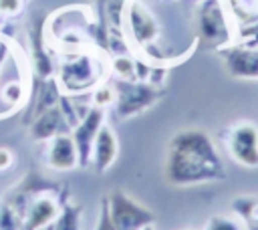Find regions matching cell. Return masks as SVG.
I'll return each instance as SVG.
<instances>
[{
	"instance_id": "6da1fadb",
	"label": "cell",
	"mask_w": 258,
	"mask_h": 230,
	"mask_svg": "<svg viewBox=\"0 0 258 230\" xmlns=\"http://www.w3.org/2000/svg\"><path fill=\"white\" fill-rule=\"evenodd\" d=\"M224 178V163L206 131L181 129L169 139L165 155V180L169 184L191 186Z\"/></svg>"
},
{
	"instance_id": "484cf974",
	"label": "cell",
	"mask_w": 258,
	"mask_h": 230,
	"mask_svg": "<svg viewBox=\"0 0 258 230\" xmlns=\"http://www.w3.org/2000/svg\"><path fill=\"white\" fill-rule=\"evenodd\" d=\"M14 163V155L8 147H0V169H6Z\"/></svg>"
},
{
	"instance_id": "5b68a950",
	"label": "cell",
	"mask_w": 258,
	"mask_h": 230,
	"mask_svg": "<svg viewBox=\"0 0 258 230\" xmlns=\"http://www.w3.org/2000/svg\"><path fill=\"white\" fill-rule=\"evenodd\" d=\"M198 32L208 44H222L228 40V20L220 0H202L198 8Z\"/></svg>"
},
{
	"instance_id": "5bb4252c",
	"label": "cell",
	"mask_w": 258,
	"mask_h": 230,
	"mask_svg": "<svg viewBox=\"0 0 258 230\" xmlns=\"http://www.w3.org/2000/svg\"><path fill=\"white\" fill-rule=\"evenodd\" d=\"M46 163L52 169L58 171H67L79 165V157H77V147L73 141L71 133H62L50 139V147L46 153Z\"/></svg>"
},
{
	"instance_id": "7402d4cb",
	"label": "cell",
	"mask_w": 258,
	"mask_h": 230,
	"mask_svg": "<svg viewBox=\"0 0 258 230\" xmlns=\"http://www.w3.org/2000/svg\"><path fill=\"white\" fill-rule=\"evenodd\" d=\"M95 230H117L113 220H111V214H109V200L107 198L101 200V214H99V224Z\"/></svg>"
},
{
	"instance_id": "cb8c5ba5",
	"label": "cell",
	"mask_w": 258,
	"mask_h": 230,
	"mask_svg": "<svg viewBox=\"0 0 258 230\" xmlns=\"http://www.w3.org/2000/svg\"><path fill=\"white\" fill-rule=\"evenodd\" d=\"M24 0H0V14L4 16H14L22 10Z\"/></svg>"
},
{
	"instance_id": "8992f818",
	"label": "cell",
	"mask_w": 258,
	"mask_h": 230,
	"mask_svg": "<svg viewBox=\"0 0 258 230\" xmlns=\"http://www.w3.org/2000/svg\"><path fill=\"white\" fill-rule=\"evenodd\" d=\"M125 18L133 42L143 50L153 46V40L159 34V26L153 14L141 4V0H129V4L125 6Z\"/></svg>"
},
{
	"instance_id": "4fadbf2b",
	"label": "cell",
	"mask_w": 258,
	"mask_h": 230,
	"mask_svg": "<svg viewBox=\"0 0 258 230\" xmlns=\"http://www.w3.org/2000/svg\"><path fill=\"white\" fill-rule=\"evenodd\" d=\"M58 212H60V204L56 200H52L48 196L34 198L26 208L22 228L24 230H42V228H46L48 224L54 222Z\"/></svg>"
},
{
	"instance_id": "52a82bcc",
	"label": "cell",
	"mask_w": 258,
	"mask_h": 230,
	"mask_svg": "<svg viewBox=\"0 0 258 230\" xmlns=\"http://www.w3.org/2000/svg\"><path fill=\"white\" fill-rule=\"evenodd\" d=\"M105 123V109L103 107H91L89 113L73 127V141L77 147V157H79V165L87 167L91 163V151H93V143L95 137L101 129V125Z\"/></svg>"
},
{
	"instance_id": "e0dca14e",
	"label": "cell",
	"mask_w": 258,
	"mask_h": 230,
	"mask_svg": "<svg viewBox=\"0 0 258 230\" xmlns=\"http://www.w3.org/2000/svg\"><path fill=\"white\" fill-rule=\"evenodd\" d=\"M232 208L242 216L248 230H258V200L254 198H238Z\"/></svg>"
},
{
	"instance_id": "7c38bea8",
	"label": "cell",
	"mask_w": 258,
	"mask_h": 230,
	"mask_svg": "<svg viewBox=\"0 0 258 230\" xmlns=\"http://www.w3.org/2000/svg\"><path fill=\"white\" fill-rule=\"evenodd\" d=\"M117 153H119L117 135H115V131L109 125L103 123L99 133H97V137H95L93 151H91V161L95 165V171L97 174H105L115 163Z\"/></svg>"
},
{
	"instance_id": "277c9868",
	"label": "cell",
	"mask_w": 258,
	"mask_h": 230,
	"mask_svg": "<svg viewBox=\"0 0 258 230\" xmlns=\"http://www.w3.org/2000/svg\"><path fill=\"white\" fill-rule=\"evenodd\" d=\"M107 200H109V214L117 230H141L155 222V214L145 206L137 204L121 188H115Z\"/></svg>"
},
{
	"instance_id": "ac0fdd59",
	"label": "cell",
	"mask_w": 258,
	"mask_h": 230,
	"mask_svg": "<svg viewBox=\"0 0 258 230\" xmlns=\"http://www.w3.org/2000/svg\"><path fill=\"white\" fill-rule=\"evenodd\" d=\"M111 67L119 79L135 81V59H131L129 54H115Z\"/></svg>"
},
{
	"instance_id": "9c48e42d",
	"label": "cell",
	"mask_w": 258,
	"mask_h": 230,
	"mask_svg": "<svg viewBox=\"0 0 258 230\" xmlns=\"http://www.w3.org/2000/svg\"><path fill=\"white\" fill-rule=\"evenodd\" d=\"M46 14L38 12L36 16H32L30 22V48H32V65H34V73L38 79H50L54 73V63L48 54V50L44 48V24H46Z\"/></svg>"
},
{
	"instance_id": "7a4b0ae2",
	"label": "cell",
	"mask_w": 258,
	"mask_h": 230,
	"mask_svg": "<svg viewBox=\"0 0 258 230\" xmlns=\"http://www.w3.org/2000/svg\"><path fill=\"white\" fill-rule=\"evenodd\" d=\"M111 87L115 91V113L119 119L135 117L145 109L153 107L163 97L161 87L145 81H127L117 77Z\"/></svg>"
},
{
	"instance_id": "d6986e66",
	"label": "cell",
	"mask_w": 258,
	"mask_h": 230,
	"mask_svg": "<svg viewBox=\"0 0 258 230\" xmlns=\"http://www.w3.org/2000/svg\"><path fill=\"white\" fill-rule=\"evenodd\" d=\"M22 228V218L20 214L6 202L0 206V230H20Z\"/></svg>"
},
{
	"instance_id": "3957f363",
	"label": "cell",
	"mask_w": 258,
	"mask_h": 230,
	"mask_svg": "<svg viewBox=\"0 0 258 230\" xmlns=\"http://www.w3.org/2000/svg\"><path fill=\"white\" fill-rule=\"evenodd\" d=\"M101 77L99 61L89 52L69 54L58 65V85L67 93H83Z\"/></svg>"
},
{
	"instance_id": "d4e9b609",
	"label": "cell",
	"mask_w": 258,
	"mask_h": 230,
	"mask_svg": "<svg viewBox=\"0 0 258 230\" xmlns=\"http://www.w3.org/2000/svg\"><path fill=\"white\" fill-rule=\"evenodd\" d=\"M149 73H151V65L141 61V59H135V81L149 79Z\"/></svg>"
},
{
	"instance_id": "ffe728a7",
	"label": "cell",
	"mask_w": 258,
	"mask_h": 230,
	"mask_svg": "<svg viewBox=\"0 0 258 230\" xmlns=\"http://www.w3.org/2000/svg\"><path fill=\"white\" fill-rule=\"evenodd\" d=\"M115 101V91L113 87L109 85H103V87H97V91L93 93V105L95 107H107V105H113Z\"/></svg>"
},
{
	"instance_id": "44dd1931",
	"label": "cell",
	"mask_w": 258,
	"mask_h": 230,
	"mask_svg": "<svg viewBox=\"0 0 258 230\" xmlns=\"http://www.w3.org/2000/svg\"><path fill=\"white\" fill-rule=\"evenodd\" d=\"M2 97H4L10 105H16L18 101H22V97H24V89H22L20 83L12 81V83L4 85V89H2Z\"/></svg>"
},
{
	"instance_id": "9a60e30c",
	"label": "cell",
	"mask_w": 258,
	"mask_h": 230,
	"mask_svg": "<svg viewBox=\"0 0 258 230\" xmlns=\"http://www.w3.org/2000/svg\"><path fill=\"white\" fill-rule=\"evenodd\" d=\"M58 99H60V89H58V83L54 79H40V83L36 85V91L32 93L30 97V107L26 111V117H24V123H30L36 115H40L42 111L58 105Z\"/></svg>"
},
{
	"instance_id": "83f0119b",
	"label": "cell",
	"mask_w": 258,
	"mask_h": 230,
	"mask_svg": "<svg viewBox=\"0 0 258 230\" xmlns=\"http://www.w3.org/2000/svg\"><path fill=\"white\" fill-rule=\"evenodd\" d=\"M141 230H153V226L149 224V226H145V228H141Z\"/></svg>"
},
{
	"instance_id": "30bf717a",
	"label": "cell",
	"mask_w": 258,
	"mask_h": 230,
	"mask_svg": "<svg viewBox=\"0 0 258 230\" xmlns=\"http://www.w3.org/2000/svg\"><path fill=\"white\" fill-rule=\"evenodd\" d=\"M226 71L236 79H258V50L252 46H230L222 50Z\"/></svg>"
},
{
	"instance_id": "603a6c76",
	"label": "cell",
	"mask_w": 258,
	"mask_h": 230,
	"mask_svg": "<svg viewBox=\"0 0 258 230\" xmlns=\"http://www.w3.org/2000/svg\"><path fill=\"white\" fill-rule=\"evenodd\" d=\"M206 230H240V228H238V224H236L234 220L218 216V218H212V220L208 222Z\"/></svg>"
},
{
	"instance_id": "2e32d148",
	"label": "cell",
	"mask_w": 258,
	"mask_h": 230,
	"mask_svg": "<svg viewBox=\"0 0 258 230\" xmlns=\"http://www.w3.org/2000/svg\"><path fill=\"white\" fill-rule=\"evenodd\" d=\"M81 214H83V208L81 206L71 204V202H64L60 206L58 216L50 224V230H79ZM46 230H48V226H46Z\"/></svg>"
},
{
	"instance_id": "4316f807",
	"label": "cell",
	"mask_w": 258,
	"mask_h": 230,
	"mask_svg": "<svg viewBox=\"0 0 258 230\" xmlns=\"http://www.w3.org/2000/svg\"><path fill=\"white\" fill-rule=\"evenodd\" d=\"M6 52H8V48H6V44H2V42H0V67H2V63H4V59H6Z\"/></svg>"
},
{
	"instance_id": "8fae6325",
	"label": "cell",
	"mask_w": 258,
	"mask_h": 230,
	"mask_svg": "<svg viewBox=\"0 0 258 230\" xmlns=\"http://www.w3.org/2000/svg\"><path fill=\"white\" fill-rule=\"evenodd\" d=\"M69 131H71V125L67 123L62 111L58 109V105H54V107L42 111L40 115H36L30 121L28 137L32 141H50L52 137L69 133Z\"/></svg>"
},
{
	"instance_id": "f1b7e54d",
	"label": "cell",
	"mask_w": 258,
	"mask_h": 230,
	"mask_svg": "<svg viewBox=\"0 0 258 230\" xmlns=\"http://www.w3.org/2000/svg\"><path fill=\"white\" fill-rule=\"evenodd\" d=\"M20 230H24V228H20ZM42 230H46V228H42Z\"/></svg>"
},
{
	"instance_id": "ba28073f",
	"label": "cell",
	"mask_w": 258,
	"mask_h": 230,
	"mask_svg": "<svg viewBox=\"0 0 258 230\" xmlns=\"http://www.w3.org/2000/svg\"><path fill=\"white\" fill-rule=\"evenodd\" d=\"M228 149L238 163L246 167H258V127L254 123H240L232 127Z\"/></svg>"
}]
</instances>
